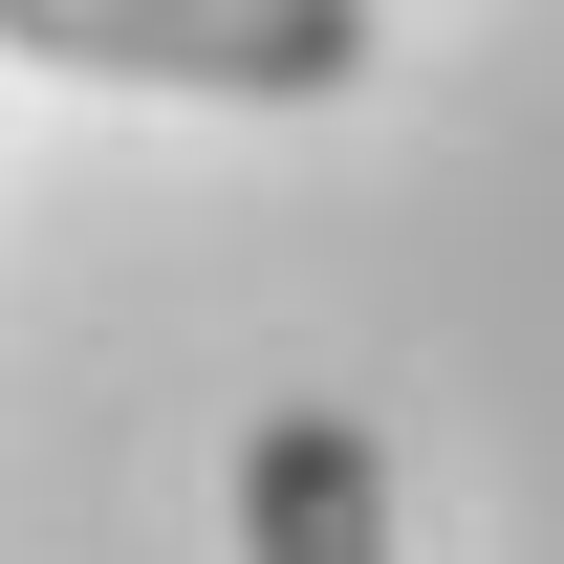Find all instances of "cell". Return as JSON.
Segmentation results:
<instances>
[{
  "mask_svg": "<svg viewBox=\"0 0 564 564\" xmlns=\"http://www.w3.org/2000/svg\"><path fill=\"white\" fill-rule=\"evenodd\" d=\"M239 543H261V564H391V456H369L348 413H261V456H239Z\"/></svg>",
  "mask_w": 564,
  "mask_h": 564,
  "instance_id": "2",
  "label": "cell"
},
{
  "mask_svg": "<svg viewBox=\"0 0 564 564\" xmlns=\"http://www.w3.org/2000/svg\"><path fill=\"white\" fill-rule=\"evenodd\" d=\"M22 66H87V87H217V109H326L369 87V0H0Z\"/></svg>",
  "mask_w": 564,
  "mask_h": 564,
  "instance_id": "1",
  "label": "cell"
}]
</instances>
